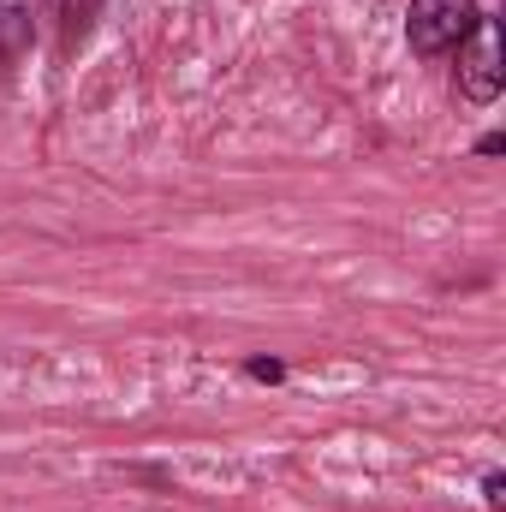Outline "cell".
Masks as SVG:
<instances>
[{"label":"cell","mask_w":506,"mask_h":512,"mask_svg":"<svg viewBox=\"0 0 506 512\" xmlns=\"http://www.w3.org/2000/svg\"><path fill=\"white\" fill-rule=\"evenodd\" d=\"M483 507H489V512L506 507V477H501V471H489V477H483Z\"/></svg>","instance_id":"obj_6"},{"label":"cell","mask_w":506,"mask_h":512,"mask_svg":"<svg viewBox=\"0 0 506 512\" xmlns=\"http://www.w3.org/2000/svg\"><path fill=\"white\" fill-rule=\"evenodd\" d=\"M477 18H483L477 0H411L405 6V42L417 60H441L471 36Z\"/></svg>","instance_id":"obj_1"},{"label":"cell","mask_w":506,"mask_h":512,"mask_svg":"<svg viewBox=\"0 0 506 512\" xmlns=\"http://www.w3.org/2000/svg\"><path fill=\"white\" fill-rule=\"evenodd\" d=\"M96 12H102V0H66V48L90 36V24H96Z\"/></svg>","instance_id":"obj_4"},{"label":"cell","mask_w":506,"mask_h":512,"mask_svg":"<svg viewBox=\"0 0 506 512\" xmlns=\"http://www.w3.org/2000/svg\"><path fill=\"white\" fill-rule=\"evenodd\" d=\"M30 42V0H0V54L12 60Z\"/></svg>","instance_id":"obj_3"},{"label":"cell","mask_w":506,"mask_h":512,"mask_svg":"<svg viewBox=\"0 0 506 512\" xmlns=\"http://www.w3.org/2000/svg\"><path fill=\"white\" fill-rule=\"evenodd\" d=\"M501 149H506V137H501V131H489V137H477V155H501Z\"/></svg>","instance_id":"obj_7"},{"label":"cell","mask_w":506,"mask_h":512,"mask_svg":"<svg viewBox=\"0 0 506 512\" xmlns=\"http://www.w3.org/2000/svg\"><path fill=\"white\" fill-rule=\"evenodd\" d=\"M245 376H251V382H286V364H280V358H251Z\"/></svg>","instance_id":"obj_5"},{"label":"cell","mask_w":506,"mask_h":512,"mask_svg":"<svg viewBox=\"0 0 506 512\" xmlns=\"http://www.w3.org/2000/svg\"><path fill=\"white\" fill-rule=\"evenodd\" d=\"M501 84H506L501 24L483 12V18L471 24V36L459 42V96H465V102H477V108H489V102L501 96Z\"/></svg>","instance_id":"obj_2"}]
</instances>
